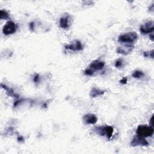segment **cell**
Instances as JSON below:
<instances>
[{"label":"cell","mask_w":154,"mask_h":154,"mask_svg":"<svg viewBox=\"0 0 154 154\" xmlns=\"http://www.w3.org/2000/svg\"><path fill=\"white\" fill-rule=\"evenodd\" d=\"M138 36L135 32H129L120 35L118 38V42L120 43L131 44L137 39Z\"/></svg>","instance_id":"obj_1"},{"label":"cell","mask_w":154,"mask_h":154,"mask_svg":"<svg viewBox=\"0 0 154 154\" xmlns=\"http://www.w3.org/2000/svg\"><path fill=\"white\" fill-rule=\"evenodd\" d=\"M137 134L143 137H150L153 134L152 127L147 125H139L137 129Z\"/></svg>","instance_id":"obj_2"},{"label":"cell","mask_w":154,"mask_h":154,"mask_svg":"<svg viewBox=\"0 0 154 154\" xmlns=\"http://www.w3.org/2000/svg\"><path fill=\"white\" fill-rule=\"evenodd\" d=\"M96 132L99 134L101 135H105L106 136L108 139L111 138L112 137L113 132H114V129L111 126H99L96 127L95 128Z\"/></svg>","instance_id":"obj_3"},{"label":"cell","mask_w":154,"mask_h":154,"mask_svg":"<svg viewBox=\"0 0 154 154\" xmlns=\"http://www.w3.org/2000/svg\"><path fill=\"white\" fill-rule=\"evenodd\" d=\"M17 25L12 21H9L4 26L3 29V33L5 35L8 36L14 34L17 32Z\"/></svg>","instance_id":"obj_4"},{"label":"cell","mask_w":154,"mask_h":154,"mask_svg":"<svg viewBox=\"0 0 154 154\" xmlns=\"http://www.w3.org/2000/svg\"><path fill=\"white\" fill-rule=\"evenodd\" d=\"M149 143L147 140L144 138V137L139 136L137 135L135 137H134L132 141L131 142V145L133 147L136 146H148Z\"/></svg>","instance_id":"obj_5"},{"label":"cell","mask_w":154,"mask_h":154,"mask_svg":"<svg viewBox=\"0 0 154 154\" xmlns=\"http://www.w3.org/2000/svg\"><path fill=\"white\" fill-rule=\"evenodd\" d=\"M154 29V24L153 21H148L143 24L140 27V32L142 35H147L151 33Z\"/></svg>","instance_id":"obj_6"},{"label":"cell","mask_w":154,"mask_h":154,"mask_svg":"<svg viewBox=\"0 0 154 154\" xmlns=\"http://www.w3.org/2000/svg\"><path fill=\"white\" fill-rule=\"evenodd\" d=\"M65 48L66 50H69L74 51H78L83 50V46L80 41H75L72 44L66 45Z\"/></svg>","instance_id":"obj_7"},{"label":"cell","mask_w":154,"mask_h":154,"mask_svg":"<svg viewBox=\"0 0 154 154\" xmlns=\"http://www.w3.org/2000/svg\"><path fill=\"white\" fill-rule=\"evenodd\" d=\"M83 122L87 125H94L98 121L97 117L93 114H87L83 117Z\"/></svg>","instance_id":"obj_8"},{"label":"cell","mask_w":154,"mask_h":154,"mask_svg":"<svg viewBox=\"0 0 154 154\" xmlns=\"http://www.w3.org/2000/svg\"><path fill=\"white\" fill-rule=\"evenodd\" d=\"M71 17L69 15H65L62 17L60 20V27L63 29H69L71 26Z\"/></svg>","instance_id":"obj_9"},{"label":"cell","mask_w":154,"mask_h":154,"mask_svg":"<svg viewBox=\"0 0 154 154\" xmlns=\"http://www.w3.org/2000/svg\"><path fill=\"white\" fill-rule=\"evenodd\" d=\"M134 46L131 45H123L122 47H118L116 52L118 54H123V55H127L129 53H131V51L133 50Z\"/></svg>","instance_id":"obj_10"},{"label":"cell","mask_w":154,"mask_h":154,"mask_svg":"<svg viewBox=\"0 0 154 154\" xmlns=\"http://www.w3.org/2000/svg\"><path fill=\"white\" fill-rule=\"evenodd\" d=\"M105 66V63L99 60H95L90 63L89 67L92 70L99 71L104 68Z\"/></svg>","instance_id":"obj_11"},{"label":"cell","mask_w":154,"mask_h":154,"mask_svg":"<svg viewBox=\"0 0 154 154\" xmlns=\"http://www.w3.org/2000/svg\"><path fill=\"white\" fill-rule=\"evenodd\" d=\"M105 91L99 89H96V88H93L90 93V96L92 98H96L98 97L99 96H101L103 95L105 93Z\"/></svg>","instance_id":"obj_12"},{"label":"cell","mask_w":154,"mask_h":154,"mask_svg":"<svg viewBox=\"0 0 154 154\" xmlns=\"http://www.w3.org/2000/svg\"><path fill=\"white\" fill-rule=\"evenodd\" d=\"M2 86L3 88H4L6 91H7V94L9 96H11V97H14V98H18L19 96L18 95H17L14 92L13 90H12L11 89H9L8 87H7L5 85H3V84H2Z\"/></svg>","instance_id":"obj_13"},{"label":"cell","mask_w":154,"mask_h":154,"mask_svg":"<svg viewBox=\"0 0 154 154\" xmlns=\"http://www.w3.org/2000/svg\"><path fill=\"white\" fill-rule=\"evenodd\" d=\"M144 75V74L142 71H135L132 74V77H134L135 78H140L143 77Z\"/></svg>","instance_id":"obj_14"},{"label":"cell","mask_w":154,"mask_h":154,"mask_svg":"<svg viewBox=\"0 0 154 154\" xmlns=\"http://www.w3.org/2000/svg\"><path fill=\"white\" fill-rule=\"evenodd\" d=\"M0 17H1L2 20H7L9 18L8 13L5 11H1V14H0Z\"/></svg>","instance_id":"obj_15"},{"label":"cell","mask_w":154,"mask_h":154,"mask_svg":"<svg viewBox=\"0 0 154 154\" xmlns=\"http://www.w3.org/2000/svg\"><path fill=\"white\" fill-rule=\"evenodd\" d=\"M143 56L145 57H150V58L153 59V50H152V51H148V52H144Z\"/></svg>","instance_id":"obj_16"},{"label":"cell","mask_w":154,"mask_h":154,"mask_svg":"<svg viewBox=\"0 0 154 154\" xmlns=\"http://www.w3.org/2000/svg\"><path fill=\"white\" fill-rule=\"evenodd\" d=\"M84 74L86 75H88V76H92L94 74V71L92 70V69L89 68V69H86L85 71H84Z\"/></svg>","instance_id":"obj_17"},{"label":"cell","mask_w":154,"mask_h":154,"mask_svg":"<svg viewBox=\"0 0 154 154\" xmlns=\"http://www.w3.org/2000/svg\"><path fill=\"white\" fill-rule=\"evenodd\" d=\"M122 65H123V62L122 60L120 59H119L117 60L116 63H115V66L117 68H120L122 66Z\"/></svg>","instance_id":"obj_18"},{"label":"cell","mask_w":154,"mask_h":154,"mask_svg":"<svg viewBox=\"0 0 154 154\" xmlns=\"http://www.w3.org/2000/svg\"><path fill=\"white\" fill-rule=\"evenodd\" d=\"M34 81L35 83H38L40 81V76L39 74H37L34 77Z\"/></svg>","instance_id":"obj_19"},{"label":"cell","mask_w":154,"mask_h":154,"mask_svg":"<svg viewBox=\"0 0 154 154\" xmlns=\"http://www.w3.org/2000/svg\"><path fill=\"white\" fill-rule=\"evenodd\" d=\"M127 81H128L127 78H125V77H124V78H123L120 81V83H122V84H126L127 83Z\"/></svg>","instance_id":"obj_20"},{"label":"cell","mask_w":154,"mask_h":154,"mask_svg":"<svg viewBox=\"0 0 154 154\" xmlns=\"http://www.w3.org/2000/svg\"><path fill=\"white\" fill-rule=\"evenodd\" d=\"M153 117L152 116V117H151V119H150V122H151L152 126H153Z\"/></svg>","instance_id":"obj_21"},{"label":"cell","mask_w":154,"mask_h":154,"mask_svg":"<svg viewBox=\"0 0 154 154\" xmlns=\"http://www.w3.org/2000/svg\"><path fill=\"white\" fill-rule=\"evenodd\" d=\"M150 39L152 41L153 40V34H151V36H150Z\"/></svg>","instance_id":"obj_22"}]
</instances>
